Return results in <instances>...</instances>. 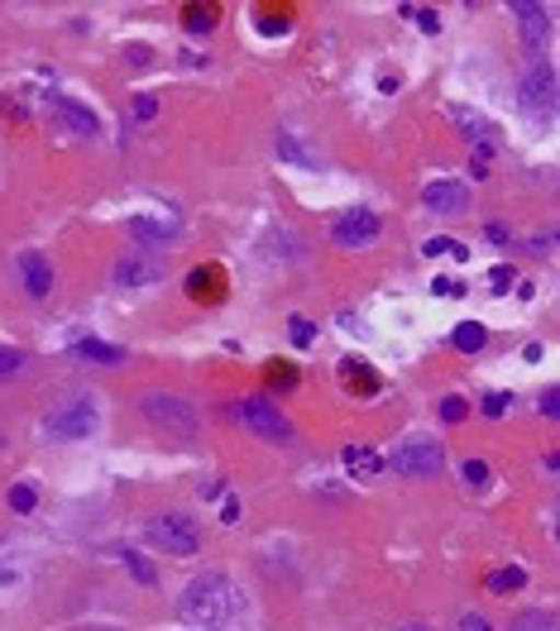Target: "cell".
<instances>
[{
    "mask_svg": "<svg viewBox=\"0 0 560 631\" xmlns=\"http://www.w3.org/2000/svg\"><path fill=\"white\" fill-rule=\"evenodd\" d=\"M139 416L153 421L168 436H197L202 412L182 392H139Z\"/></svg>",
    "mask_w": 560,
    "mask_h": 631,
    "instance_id": "cell-4",
    "label": "cell"
},
{
    "mask_svg": "<svg viewBox=\"0 0 560 631\" xmlns=\"http://www.w3.org/2000/svg\"><path fill=\"white\" fill-rule=\"evenodd\" d=\"M507 631H556V617L546 608H527V612L513 617V627H507Z\"/></svg>",
    "mask_w": 560,
    "mask_h": 631,
    "instance_id": "cell-23",
    "label": "cell"
},
{
    "mask_svg": "<svg viewBox=\"0 0 560 631\" xmlns=\"http://www.w3.org/2000/svg\"><path fill=\"white\" fill-rule=\"evenodd\" d=\"M513 15H517V30L532 48L546 44V34H551V10L546 5H527V0H513Z\"/></svg>",
    "mask_w": 560,
    "mask_h": 631,
    "instance_id": "cell-16",
    "label": "cell"
},
{
    "mask_svg": "<svg viewBox=\"0 0 560 631\" xmlns=\"http://www.w3.org/2000/svg\"><path fill=\"white\" fill-rule=\"evenodd\" d=\"M297 383V368H273V388H293Z\"/></svg>",
    "mask_w": 560,
    "mask_h": 631,
    "instance_id": "cell-41",
    "label": "cell"
},
{
    "mask_svg": "<svg viewBox=\"0 0 560 631\" xmlns=\"http://www.w3.org/2000/svg\"><path fill=\"white\" fill-rule=\"evenodd\" d=\"M523 588H527L523 564H499V570H489V594H523Z\"/></svg>",
    "mask_w": 560,
    "mask_h": 631,
    "instance_id": "cell-21",
    "label": "cell"
},
{
    "mask_svg": "<svg viewBox=\"0 0 560 631\" xmlns=\"http://www.w3.org/2000/svg\"><path fill=\"white\" fill-rule=\"evenodd\" d=\"M182 30L212 34V30H216V10H212V5H187V10H182Z\"/></svg>",
    "mask_w": 560,
    "mask_h": 631,
    "instance_id": "cell-24",
    "label": "cell"
},
{
    "mask_svg": "<svg viewBox=\"0 0 560 631\" xmlns=\"http://www.w3.org/2000/svg\"><path fill=\"white\" fill-rule=\"evenodd\" d=\"M15 278H20V287H24V297H30V301H48V297H54L58 273H54V263H48L44 249H20V254H15Z\"/></svg>",
    "mask_w": 560,
    "mask_h": 631,
    "instance_id": "cell-9",
    "label": "cell"
},
{
    "mask_svg": "<svg viewBox=\"0 0 560 631\" xmlns=\"http://www.w3.org/2000/svg\"><path fill=\"white\" fill-rule=\"evenodd\" d=\"M288 340H293L297 349H311V345H317V325H311L307 316H293V321H288Z\"/></svg>",
    "mask_w": 560,
    "mask_h": 631,
    "instance_id": "cell-27",
    "label": "cell"
},
{
    "mask_svg": "<svg viewBox=\"0 0 560 631\" xmlns=\"http://www.w3.org/2000/svg\"><path fill=\"white\" fill-rule=\"evenodd\" d=\"M398 631H426L422 622H408V627H398Z\"/></svg>",
    "mask_w": 560,
    "mask_h": 631,
    "instance_id": "cell-44",
    "label": "cell"
},
{
    "mask_svg": "<svg viewBox=\"0 0 560 631\" xmlns=\"http://www.w3.org/2000/svg\"><path fill=\"white\" fill-rule=\"evenodd\" d=\"M460 631H493V627H489V617H479V612H460Z\"/></svg>",
    "mask_w": 560,
    "mask_h": 631,
    "instance_id": "cell-39",
    "label": "cell"
},
{
    "mask_svg": "<svg viewBox=\"0 0 560 631\" xmlns=\"http://www.w3.org/2000/svg\"><path fill=\"white\" fill-rule=\"evenodd\" d=\"M220 521H226V526L240 521V503H236V497H226V507H220Z\"/></svg>",
    "mask_w": 560,
    "mask_h": 631,
    "instance_id": "cell-42",
    "label": "cell"
},
{
    "mask_svg": "<svg viewBox=\"0 0 560 631\" xmlns=\"http://www.w3.org/2000/svg\"><path fill=\"white\" fill-rule=\"evenodd\" d=\"M541 416H560V388H546L541 392Z\"/></svg>",
    "mask_w": 560,
    "mask_h": 631,
    "instance_id": "cell-38",
    "label": "cell"
},
{
    "mask_svg": "<svg viewBox=\"0 0 560 631\" xmlns=\"http://www.w3.org/2000/svg\"><path fill=\"white\" fill-rule=\"evenodd\" d=\"M465 483H470V489H489V479H493V469L484 464V459H465Z\"/></svg>",
    "mask_w": 560,
    "mask_h": 631,
    "instance_id": "cell-31",
    "label": "cell"
},
{
    "mask_svg": "<svg viewBox=\"0 0 560 631\" xmlns=\"http://www.w3.org/2000/svg\"><path fill=\"white\" fill-rule=\"evenodd\" d=\"M5 503H10V512H20V517H30V512L38 507V489H34V483H15V489L5 493Z\"/></svg>",
    "mask_w": 560,
    "mask_h": 631,
    "instance_id": "cell-25",
    "label": "cell"
},
{
    "mask_svg": "<svg viewBox=\"0 0 560 631\" xmlns=\"http://www.w3.org/2000/svg\"><path fill=\"white\" fill-rule=\"evenodd\" d=\"M230 412H236V421H240L244 431H250V436L268 440V445H293V440H297V426H293V421L283 416L268 398H236V406H230Z\"/></svg>",
    "mask_w": 560,
    "mask_h": 631,
    "instance_id": "cell-5",
    "label": "cell"
},
{
    "mask_svg": "<svg viewBox=\"0 0 560 631\" xmlns=\"http://www.w3.org/2000/svg\"><path fill=\"white\" fill-rule=\"evenodd\" d=\"M513 278H517V273L507 268V263H499V268L489 273V292H507V287H513Z\"/></svg>",
    "mask_w": 560,
    "mask_h": 631,
    "instance_id": "cell-33",
    "label": "cell"
},
{
    "mask_svg": "<svg viewBox=\"0 0 560 631\" xmlns=\"http://www.w3.org/2000/svg\"><path fill=\"white\" fill-rule=\"evenodd\" d=\"M345 469H350V479L374 483V479H379V473H384L388 464H384V455L374 450V445H345Z\"/></svg>",
    "mask_w": 560,
    "mask_h": 631,
    "instance_id": "cell-18",
    "label": "cell"
},
{
    "mask_svg": "<svg viewBox=\"0 0 560 631\" xmlns=\"http://www.w3.org/2000/svg\"><path fill=\"white\" fill-rule=\"evenodd\" d=\"M278 153L288 158V163H302V168H317V158H311L302 144H293V135H278Z\"/></svg>",
    "mask_w": 560,
    "mask_h": 631,
    "instance_id": "cell-30",
    "label": "cell"
},
{
    "mask_svg": "<svg viewBox=\"0 0 560 631\" xmlns=\"http://www.w3.org/2000/svg\"><path fill=\"white\" fill-rule=\"evenodd\" d=\"M54 115H58V129H68L72 139H101V115L87 111L82 101H68V96H62Z\"/></svg>",
    "mask_w": 560,
    "mask_h": 631,
    "instance_id": "cell-14",
    "label": "cell"
},
{
    "mask_svg": "<svg viewBox=\"0 0 560 631\" xmlns=\"http://www.w3.org/2000/svg\"><path fill=\"white\" fill-rule=\"evenodd\" d=\"M422 206L432 210V216H465V210H470V187L455 177H436L422 187Z\"/></svg>",
    "mask_w": 560,
    "mask_h": 631,
    "instance_id": "cell-11",
    "label": "cell"
},
{
    "mask_svg": "<svg viewBox=\"0 0 560 631\" xmlns=\"http://www.w3.org/2000/svg\"><path fill=\"white\" fill-rule=\"evenodd\" d=\"M163 278H168L163 259L145 254V249H135V254H125L121 263H115V273H111V283L121 287V292H139V287H153V283H163Z\"/></svg>",
    "mask_w": 560,
    "mask_h": 631,
    "instance_id": "cell-10",
    "label": "cell"
},
{
    "mask_svg": "<svg viewBox=\"0 0 560 631\" xmlns=\"http://www.w3.org/2000/svg\"><path fill=\"white\" fill-rule=\"evenodd\" d=\"M121 564L129 570V578H135V584H145V588H159V570H153V560L149 555H139V550H121Z\"/></svg>",
    "mask_w": 560,
    "mask_h": 631,
    "instance_id": "cell-22",
    "label": "cell"
},
{
    "mask_svg": "<svg viewBox=\"0 0 560 631\" xmlns=\"http://www.w3.org/2000/svg\"><path fill=\"white\" fill-rule=\"evenodd\" d=\"M129 115H135V121H153V115H159V101H153V96H135Z\"/></svg>",
    "mask_w": 560,
    "mask_h": 631,
    "instance_id": "cell-36",
    "label": "cell"
},
{
    "mask_svg": "<svg viewBox=\"0 0 560 631\" xmlns=\"http://www.w3.org/2000/svg\"><path fill=\"white\" fill-rule=\"evenodd\" d=\"M335 378H341V388L350 392V398H374V392L384 388L379 368H374V364H364V359H355V354L335 364Z\"/></svg>",
    "mask_w": 560,
    "mask_h": 631,
    "instance_id": "cell-13",
    "label": "cell"
},
{
    "mask_svg": "<svg viewBox=\"0 0 560 631\" xmlns=\"http://www.w3.org/2000/svg\"><path fill=\"white\" fill-rule=\"evenodd\" d=\"M77 359H87V364H125V349L121 345H106V340H77L72 345Z\"/></svg>",
    "mask_w": 560,
    "mask_h": 631,
    "instance_id": "cell-20",
    "label": "cell"
},
{
    "mask_svg": "<svg viewBox=\"0 0 560 631\" xmlns=\"http://www.w3.org/2000/svg\"><path fill=\"white\" fill-rule=\"evenodd\" d=\"M527 249H532V254H537V259H551V254H556V230H546V234H537V240H532Z\"/></svg>",
    "mask_w": 560,
    "mask_h": 631,
    "instance_id": "cell-37",
    "label": "cell"
},
{
    "mask_svg": "<svg viewBox=\"0 0 560 631\" xmlns=\"http://www.w3.org/2000/svg\"><path fill=\"white\" fill-rule=\"evenodd\" d=\"M402 15L416 20V30H422V34H441V15L432 5H402Z\"/></svg>",
    "mask_w": 560,
    "mask_h": 631,
    "instance_id": "cell-26",
    "label": "cell"
},
{
    "mask_svg": "<svg viewBox=\"0 0 560 631\" xmlns=\"http://www.w3.org/2000/svg\"><path fill=\"white\" fill-rule=\"evenodd\" d=\"M384 234V216L369 206H350L331 220V244L335 249H369Z\"/></svg>",
    "mask_w": 560,
    "mask_h": 631,
    "instance_id": "cell-8",
    "label": "cell"
},
{
    "mask_svg": "<svg viewBox=\"0 0 560 631\" xmlns=\"http://www.w3.org/2000/svg\"><path fill=\"white\" fill-rule=\"evenodd\" d=\"M187 292L192 301H220L226 297V268L220 263H202V268L187 273Z\"/></svg>",
    "mask_w": 560,
    "mask_h": 631,
    "instance_id": "cell-17",
    "label": "cell"
},
{
    "mask_svg": "<svg viewBox=\"0 0 560 631\" xmlns=\"http://www.w3.org/2000/svg\"><path fill=\"white\" fill-rule=\"evenodd\" d=\"M145 546L187 560V555L202 550V531H197V521H192L187 512H153V517L145 521Z\"/></svg>",
    "mask_w": 560,
    "mask_h": 631,
    "instance_id": "cell-3",
    "label": "cell"
},
{
    "mask_svg": "<svg viewBox=\"0 0 560 631\" xmlns=\"http://www.w3.org/2000/svg\"><path fill=\"white\" fill-rule=\"evenodd\" d=\"M432 292H436V297H465L470 287H465L460 278H436V283H432Z\"/></svg>",
    "mask_w": 560,
    "mask_h": 631,
    "instance_id": "cell-35",
    "label": "cell"
},
{
    "mask_svg": "<svg viewBox=\"0 0 560 631\" xmlns=\"http://www.w3.org/2000/svg\"><path fill=\"white\" fill-rule=\"evenodd\" d=\"M125 58H129V62H149L153 53H149V48H139V44H129V48H125Z\"/></svg>",
    "mask_w": 560,
    "mask_h": 631,
    "instance_id": "cell-43",
    "label": "cell"
},
{
    "mask_svg": "<svg viewBox=\"0 0 560 631\" xmlns=\"http://www.w3.org/2000/svg\"><path fill=\"white\" fill-rule=\"evenodd\" d=\"M426 259H441V254H455V259H470V249H465L460 240H446V234H436V240H426V249H422Z\"/></svg>",
    "mask_w": 560,
    "mask_h": 631,
    "instance_id": "cell-28",
    "label": "cell"
},
{
    "mask_svg": "<svg viewBox=\"0 0 560 631\" xmlns=\"http://www.w3.org/2000/svg\"><path fill=\"white\" fill-rule=\"evenodd\" d=\"M384 464L393 473H402V479H436V473L446 469V450H441V440L416 436V440H402Z\"/></svg>",
    "mask_w": 560,
    "mask_h": 631,
    "instance_id": "cell-6",
    "label": "cell"
},
{
    "mask_svg": "<svg viewBox=\"0 0 560 631\" xmlns=\"http://www.w3.org/2000/svg\"><path fill=\"white\" fill-rule=\"evenodd\" d=\"M178 617L197 631H216L230 617V578L216 570L187 578V588H182V598H178Z\"/></svg>",
    "mask_w": 560,
    "mask_h": 631,
    "instance_id": "cell-1",
    "label": "cell"
},
{
    "mask_svg": "<svg viewBox=\"0 0 560 631\" xmlns=\"http://www.w3.org/2000/svg\"><path fill=\"white\" fill-rule=\"evenodd\" d=\"M436 412H441V421H446V426H460L470 406H465V398H460V392H450V398H441V406H436Z\"/></svg>",
    "mask_w": 560,
    "mask_h": 631,
    "instance_id": "cell-29",
    "label": "cell"
},
{
    "mask_svg": "<svg viewBox=\"0 0 560 631\" xmlns=\"http://www.w3.org/2000/svg\"><path fill=\"white\" fill-rule=\"evenodd\" d=\"M517 96H523V111L532 115V121H551V115H556V96H560L551 62H546V58L532 62V68L523 72V87H517Z\"/></svg>",
    "mask_w": 560,
    "mask_h": 631,
    "instance_id": "cell-7",
    "label": "cell"
},
{
    "mask_svg": "<svg viewBox=\"0 0 560 631\" xmlns=\"http://www.w3.org/2000/svg\"><path fill=\"white\" fill-rule=\"evenodd\" d=\"M20 368H24V354L10 349V345H0V378H15Z\"/></svg>",
    "mask_w": 560,
    "mask_h": 631,
    "instance_id": "cell-32",
    "label": "cell"
},
{
    "mask_svg": "<svg viewBox=\"0 0 560 631\" xmlns=\"http://www.w3.org/2000/svg\"><path fill=\"white\" fill-rule=\"evenodd\" d=\"M96 426H101V402L91 398V392H72V398L48 406V416H44L48 440H91Z\"/></svg>",
    "mask_w": 560,
    "mask_h": 631,
    "instance_id": "cell-2",
    "label": "cell"
},
{
    "mask_svg": "<svg viewBox=\"0 0 560 631\" xmlns=\"http://www.w3.org/2000/svg\"><path fill=\"white\" fill-rule=\"evenodd\" d=\"M489 345V325H479V321H460L450 331V349L455 354H479Z\"/></svg>",
    "mask_w": 560,
    "mask_h": 631,
    "instance_id": "cell-19",
    "label": "cell"
},
{
    "mask_svg": "<svg viewBox=\"0 0 560 631\" xmlns=\"http://www.w3.org/2000/svg\"><path fill=\"white\" fill-rule=\"evenodd\" d=\"M129 234H135L139 244H173L182 234V220L178 216H153V210H145V216L129 220Z\"/></svg>",
    "mask_w": 560,
    "mask_h": 631,
    "instance_id": "cell-15",
    "label": "cell"
},
{
    "mask_svg": "<svg viewBox=\"0 0 560 631\" xmlns=\"http://www.w3.org/2000/svg\"><path fill=\"white\" fill-rule=\"evenodd\" d=\"M507 402H513L507 392H489V398L479 402V412H484V416H503V412H507Z\"/></svg>",
    "mask_w": 560,
    "mask_h": 631,
    "instance_id": "cell-34",
    "label": "cell"
},
{
    "mask_svg": "<svg viewBox=\"0 0 560 631\" xmlns=\"http://www.w3.org/2000/svg\"><path fill=\"white\" fill-rule=\"evenodd\" d=\"M259 30H268V34H283V30H288V20H283V15H259Z\"/></svg>",
    "mask_w": 560,
    "mask_h": 631,
    "instance_id": "cell-40",
    "label": "cell"
},
{
    "mask_svg": "<svg viewBox=\"0 0 560 631\" xmlns=\"http://www.w3.org/2000/svg\"><path fill=\"white\" fill-rule=\"evenodd\" d=\"M446 121H450L455 135H460L465 144H470V149H493V135H499V129H493L489 115L470 111V105H450V111H446Z\"/></svg>",
    "mask_w": 560,
    "mask_h": 631,
    "instance_id": "cell-12",
    "label": "cell"
}]
</instances>
